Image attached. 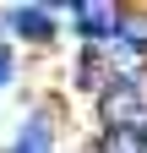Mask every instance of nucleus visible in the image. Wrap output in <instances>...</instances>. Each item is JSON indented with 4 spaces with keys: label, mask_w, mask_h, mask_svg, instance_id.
I'll use <instances>...</instances> for the list:
<instances>
[{
    "label": "nucleus",
    "mask_w": 147,
    "mask_h": 153,
    "mask_svg": "<svg viewBox=\"0 0 147 153\" xmlns=\"http://www.w3.org/2000/svg\"><path fill=\"white\" fill-rule=\"evenodd\" d=\"M136 115H142V82H136V76H115V82H104V93H98V120H104L109 131L131 126Z\"/></svg>",
    "instance_id": "f257e3e1"
},
{
    "label": "nucleus",
    "mask_w": 147,
    "mask_h": 153,
    "mask_svg": "<svg viewBox=\"0 0 147 153\" xmlns=\"http://www.w3.org/2000/svg\"><path fill=\"white\" fill-rule=\"evenodd\" d=\"M76 22H82L87 38H98V44H104V38L120 33V11H115V6H76Z\"/></svg>",
    "instance_id": "f03ea898"
},
{
    "label": "nucleus",
    "mask_w": 147,
    "mask_h": 153,
    "mask_svg": "<svg viewBox=\"0 0 147 153\" xmlns=\"http://www.w3.org/2000/svg\"><path fill=\"white\" fill-rule=\"evenodd\" d=\"M6 22L22 33V38H38V44H49V38H54L49 11H38V6H16V11H6Z\"/></svg>",
    "instance_id": "7ed1b4c3"
},
{
    "label": "nucleus",
    "mask_w": 147,
    "mask_h": 153,
    "mask_svg": "<svg viewBox=\"0 0 147 153\" xmlns=\"http://www.w3.org/2000/svg\"><path fill=\"white\" fill-rule=\"evenodd\" d=\"M120 49L125 55H131V60H142V55H147V22H142V16H131V22H125V16H120Z\"/></svg>",
    "instance_id": "20e7f679"
},
{
    "label": "nucleus",
    "mask_w": 147,
    "mask_h": 153,
    "mask_svg": "<svg viewBox=\"0 0 147 153\" xmlns=\"http://www.w3.org/2000/svg\"><path fill=\"white\" fill-rule=\"evenodd\" d=\"M104 153H147V137L131 126H120V131H104Z\"/></svg>",
    "instance_id": "39448f33"
},
{
    "label": "nucleus",
    "mask_w": 147,
    "mask_h": 153,
    "mask_svg": "<svg viewBox=\"0 0 147 153\" xmlns=\"http://www.w3.org/2000/svg\"><path fill=\"white\" fill-rule=\"evenodd\" d=\"M76 88H98V93H104V60H98V55H82V66H76Z\"/></svg>",
    "instance_id": "423d86ee"
},
{
    "label": "nucleus",
    "mask_w": 147,
    "mask_h": 153,
    "mask_svg": "<svg viewBox=\"0 0 147 153\" xmlns=\"http://www.w3.org/2000/svg\"><path fill=\"white\" fill-rule=\"evenodd\" d=\"M11 76V49H0V82Z\"/></svg>",
    "instance_id": "0eeeda50"
}]
</instances>
